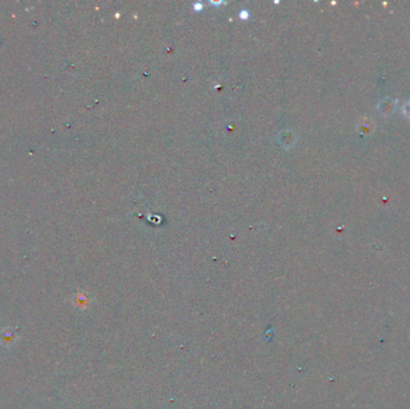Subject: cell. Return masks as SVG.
I'll use <instances>...</instances> for the list:
<instances>
[{
	"label": "cell",
	"instance_id": "1",
	"mask_svg": "<svg viewBox=\"0 0 410 409\" xmlns=\"http://www.w3.org/2000/svg\"><path fill=\"white\" fill-rule=\"evenodd\" d=\"M403 112H404V114H406L407 117L410 118V101H408V102H407L406 105H404Z\"/></svg>",
	"mask_w": 410,
	"mask_h": 409
}]
</instances>
